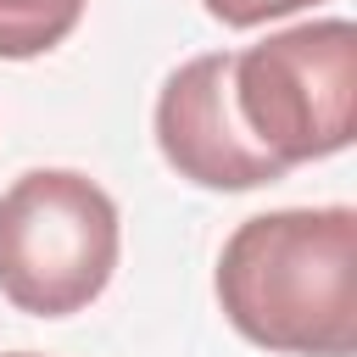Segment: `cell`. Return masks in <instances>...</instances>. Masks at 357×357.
<instances>
[{"label":"cell","mask_w":357,"mask_h":357,"mask_svg":"<svg viewBox=\"0 0 357 357\" xmlns=\"http://www.w3.org/2000/svg\"><path fill=\"white\" fill-rule=\"evenodd\" d=\"M11 357H33V351H11Z\"/></svg>","instance_id":"obj_7"},{"label":"cell","mask_w":357,"mask_h":357,"mask_svg":"<svg viewBox=\"0 0 357 357\" xmlns=\"http://www.w3.org/2000/svg\"><path fill=\"white\" fill-rule=\"evenodd\" d=\"M301 6H318V0H206V11H212L218 22H229V28H257V22L290 17V11H301Z\"/></svg>","instance_id":"obj_6"},{"label":"cell","mask_w":357,"mask_h":357,"mask_svg":"<svg viewBox=\"0 0 357 357\" xmlns=\"http://www.w3.org/2000/svg\"><path fill=\"white\" fill-rule=\"evenodd\" d=\"M229 324L290 357L357 351V212L290 206L245 218L218 257Z\"/></svg>","instance_id":"obj_1"},{"label":"cell","mask_w":357,"mask_h":357,"mask_svg":"<svg viewBox=\"0 0 357 357\" xmlns=\"http://www.w3.org/2000/svg\"><path fill=\"white\" fill-rule=\"evenodd\" d=\"M117 268L112 195L67 167H33L0 195V296L33 318L89 307Z\"/></svg>","instance_id":"obj_3"},{"label":"cell","mask_w":357,"mask_h":357,"mask_svg":"<svg viewBox=\"0 0 357 357\" xmlns=\"http://www.w3.org/2000/svg\"><path fill=\"white\" fill-rule=\"evenodd\" d=\"M89 0H0V56L6 61H28L56 50Z\"/></svg>","instance_id":"obj_5"},{"label":"cell","mask_w":357,"mask_h":357,"mask_svg":"<svg viewBox=\"0 0 357 357\" xmlns=\"http://www.w3.org/2000/svg\"><path fill=\"white\" fill-rule=\"evenodd\" d=\"M156 145L167 167L201 190H257L284 178L279 167L240 123L229 95V50L184 61L162 95H156Z\"/></svg>","instance_id":"obj_4"},{"label":"cell","mask_w":357,"mask_h":357,"mask_svg":"<svg viewBox=\"0 0 357 357\" xmlns=\"http://www.w3.org/2000/svg\"><path fill=\"white\" fill-rule=\"evenodd\" d=\"M229 95L245 134L279 162H318L357 134V33L346 17L284 28L229 50Z\"/></svg>","instance_id":"obj_2"}]
</instances>
